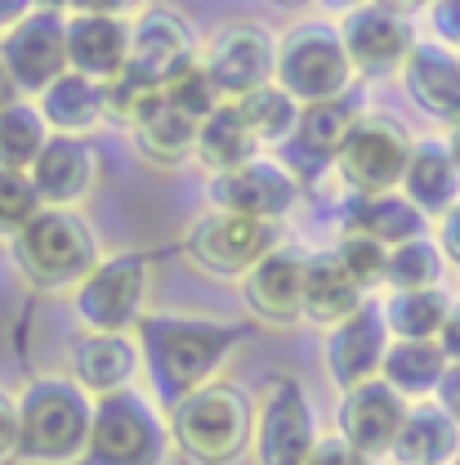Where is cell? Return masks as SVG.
Masks as SVG:
<instances>
[{"label": "cell", "mask_w": 460, "mask_h": 465, "mask_svg": "<svg viewBox=\"0 0 460 465\" xmlns=\"http://www.w3.org/2000/svg\"><path fill=\"white\" fill-rule=\"evenodd\" d=\"M250 336L246 322L220 318H192V313H143L134 327V341L143 353L148 390L161 411L183 403L201 385L220 381V367Z\"/></svg>", "instance_id": "6da1fadb"}, {"label": "cell", "mask_w": 460, "mask_h": 465, "mask_svg": "<svg viewBox=\"0 0 460 465\" xmlns=\"http://www.w3.org/2000/svg\"><path fill=\"white\" fill-rule=\"evenodd\" d=\"M94 430V399L72 376H32L18 390V461L81 465Z\"/></svg>", "instance_id": "7a4b0ae2"}, {"label": "cell", "mask_w": 460, "mask_h": 465, "mask_svg": "<svg viewBox=\"0 0 460 465\" xmlns=\"http://www.w3.org/2000/svg\"><path fill=\"white\" fill-rule=\"evenodd\" d=\"M174 448L192 465H232L255 439V403L232 381H210L166 411Z\"/></svg>", "instance_id": "3957f363"}, {"label": "cell", "mask_w": 460, "mask_h": 465, "mask_svg": "<svg viewBox=\"0 0 460 465\" xmlns=\"http://www.w3.org/2000/svg\"><path fill=\"white\" fill-rule=\"evenodd\" d=\"M14 260L36 291L81 287L99 264V237L81 211L45 206L27 229L14 237Z\"/></svg>", "instance_id": "277c9868"}, {"label": "cell", "mask_w": 460, "mask_h": 465, "mask_svg": "<svg viewBox=\"0 0 460 465\" xmlns=\"http://www.w3.org/2000/svg\"><path fill=\"white\" fill-rule=\"evenodd\" d=\"M174 439L171 420L143 390L94 399V430L81 465H166Z\"/></svg>", "instance_id": "5b68a950"}, {"label": "cell", "mask_w": 460, "mask_h": 465, "mask_svg": "<svg viewBox=\"0 0 460 465\" xmlns=\"http://www.w3.org/2000/svg\"><path fill=\"white\" fill-rule=\"evenodd\" d=\"M353 63L340 41V27L331 23H295L278 41V72L273 81L287 90L299 108L331 104L353 90Z\"/></svg>", "instance_id": "8992f818"}, {"label": "cell", "mask_w": 460, "mask_h": 465, "mask_svg": "<svg viewBox=\"0 0 460 465\" xmlns=\"http://www.w3.org/2000/svg\"><path fill=\"white\" fill-rule=\"evenodd\" d=\"M318 420L304 385L273 371L255 394V465H308L318 448Z\"/></svg>", "instance_id": "52a82bcc"}, {"label": "cell", "mask_w": 460, "mask_h": 465, "mask_svg": "<svg viewBox=\"0 0 460 465\" xmlns=\"http://www.w3.org/2000/svg\"><path fill=\"white\" fill-rule=\"evenodd\" d=\"M148 278H152V260L143 251H121L94 264V273L76 287L72 309L76 322L85 331H134L139 318L148 313Z\"/></svg>", "instance_id": "ba28073f"}, {"label": "cell", "mask_w": 460, "mask_h": 465, "mask_svg": "<svg viewBox=\"0 0 460 465\" xmlns=\"http://www.w3.org/2000/svg\"><path fill=\"white\" fill-rule=\"evenodd\" d=\"M282 246V229L269 220H250V215H229V211H210L201 215L188 237L183 251L197 269L215 273V278H246L264 255H273Z\"/></svg>", "instance_id": "9c48e42d"}, {"label": "cell", "mask_w": 460, "mask_h": 465, "mask_svg": "<svg viewBox=\"0 0 460 465\" xmlns=\"http://www.w3.org/2000/svg\"><path fill=\"white\" fill-rule=\"evenodd\" d=\"M406 162H411V139L403 125L389 116H362L348 134L345 153L336 157V174L345 179L353 197H376L403 188Z\"/></svg>", "instance_id": "30bf717a"}, {"label": "cell", "mask_w": 460, "mask_h": 465, "mask_svg": "<svg viewBox=\"0 0 460 465\" xmlns=\"http://www.w3.org/2000/svg\"><path fill=\"white\" fill-rule=\"evenodd\" d=\"M0 58L9 67L14 90L41 99L63 72H72V63H67V14H54V9L27 14L14 32L0 36Z\"/></svg>", "instance_id": "8fae6325"}, {"label": "cell", "mask_w": 460, "mask_h": 465, "mask_svg": "<svg viewBox=\"0 0 460 465\" xmlns=\"http://www.w3.org/2000/svg\"><path fill=\"white\" fill-rule=\"evenodd\" d=\"M362 116H367V90L362 85H353L348 94L331 99V104H313V108L299 113V125H295L287 157H282L287 171L299 179V188L308 179H318L327 166H336V157L345 153L348 134Z\"/></svg>", "instance_id": "7c38bea8"}, {"label": "cell", "mask_w": 460, "mask_h": 465, "mask_svg": "<svg viewBox=\"0 0 460 465\" xmlns=\"http://www.w3.org/2000/svg\"><path fill=\"white\" fill-rule=\"evenodd\" d=\"M340 41L357 76H385V72H403V63L416 50V27L406 14L380 0H357L340 18Z\"/></svg>", "instance_id": "4fadbf2b"}, {"label": "cell", "mask_w": 460, "mask_h": 465, "mask_svg": "<svg viewBox=\"0 0 460 465\" xmlns=\"http://www.w3.org/2000/svg\"><path fill=\"white\" fill-rule=\"evenodd\" d=\"M206 197H210L215 211L278 224L299 202V179L287 171L282 157H255V162H246V166H237L229 174H210Z\"/></svg>", "instance_id": "5bb4252c"}, {"label": "cell", "mask_w": 460, "mask_h": 465, "mask_svg": "<svg viewBox=\"0 0 460 465\" xmlns=\"http://www.w3.org/2000/svg\"><path fill=\"white\" fill-rule=\"evenodd\" d=\"M201 67L210 72L215 90L224 94V104H237L264 85H273L278 72V41L255 27V23H229L201 54Z\"/></svg>", "instance_id": "9a60e30c"}, {"label": "cell", "mask_w": 460, "mask_h": 465, "mask_svg": "<svg viewBox=\"0 0 460 465\" xmlns=\"http://www.w3.org/2000/svg\"><path fill=\"white\" fill-rule=\"evenodd\" d=\"M394 345L389 327H385V313H380V300H367L353 318H345L340 327L327 331V345H322V362H327V376L331 385L348 394L367 381H380V367H385V353Z\"/></svg>", "instance_id": "2e32d148"}, {"label": "cell", "mask_w": 460, "mask_h": 465, "mask_svg": "<svg viewBox=\"0 0 460 465\" xmlns=\"http://www.w3.org/2000/svg\"><path fill=\"white\" fill-rule=\"evenodd\" d=\"M406 403L403 394L385 381H367L357 390L340 394V411H336V434L345 439L348 448H357L362 457H389L394 443H398V430H403Z\"/></svg>", "instance_id": "e0dca14e"}, {"label": "cell", "mask_w": 460, "mask_h": 465, "mask_svg": "<svg viewBox=\"0 0 460 465\" xmlns=\"http://www.w3.org/2000/svg\"><path fill=\"white\" fill-rule=\"evenodd\" d=\"M143 371V353L134 331H81L72 345V381L90 399H108L121 390H134Z\"/></svg>", "instance_id": "ac0fdd59"}, {"label": "cell", "mask_w": 460, "mask_h": 465, "mask_svg": "<svg viewBox=\"0 0 460 465\" xmlns=\"http://www.w3.org/2000/svg\"><path fill=\"white\" fill-rule=\"evenodd\" d=\"M304 269H308V255L304 251H290L278 246L273 255H264L246 278H241V300L246 309L269 322V327H290L304 318Z\"/></svg>", "instance_id": "d6986e66"}, {"label": "cell", "mask_w": 460, "mask_h": 465, "mask_svg": "<svg viewBox=\"0 0 460 465\" xmlns=\"http://www.w3.org/2000/svg\"><path fill=\"white\" fill-rule=\"evenodd\" d=\"M27 174H32V183H36L41 206L76 211V206L94 193V183H99V153H94L85 139L50 134V143L41 148L36 166Z\"/></svg>", "instance_id": "ffe728a7"}, {"label": "cell", "mask_w": 460, "mask_h": 465, "mask_svg": "<svg viewBox=\"0 0 460 465\" xmlns=\"http://www.w3.org/2000/svg\"><path fill=\"white\" fill-rule=\"evenodd\" d=\"M67 63L72 72L99 85H113L130 63V18L72 14L67 18Z\"/></svg>", "instance_id": "44dd1931"}, {"label": "cell", "mask_w": 460, "mask_h": 465, "mask_svg": "<svg viewBox=\"0 0 460 465\" xmlns=\"http://www.w3.org/2000/svg\"><path fill=\"white\" fill-rule=\"evenodd\" d=\"M406 99L429 113L434 121H456L460 116V54L438 41H416L411 58L403 63Z\"/></svg>", "instance_id": "7402d4cb"}, {"label": "cell", "mask_w": 460, "mask_h": 465, "mask_svg": "<svg viewBox=\"0 0 460 465\" xmlns=\"http://www.w3.org/2000/svg\"><path fill=\"white\" fill-rule=\"evenodd\" d=\"M403 197L425 215L443 220L460 206V166L447 153V139H416L403 174Z\"/></svg>", "instance_id": "603a6c76"}, {"label": "cell", "mask_w": 460, "mask_h": 465, "mask_svg": "<svg viewBox=\"0 0 460 465\" xmlns=\"http://www.w3.org/2000/svg\"><path fill=\"white\" fill-rule=\"evenodd\" d=\"M340 224H345V232L371 237L389 251L416 242V237H429V220L406 202L403 193H376V197H353L348 193L345 206H340Z\"/></svg>", "instance_id": "cb8c5ba5"}, {"label": "cell", "mask_w": 460, "mask_h": 465, "mask_svg": "<svg viewBox=\"0 0 460 465\" xmlns=\"http://www.w3.org/2000/svg\"><path fill=\"white\" fill-rule=\"evenodd\" d=\"M130 134L139 153L157 166H183L188 157H197V121L171 108L161 90L130 116Z\"/></svg>", "instance_id": "d4e9b609"}, {"label": "cell", "mask_w": 460, "mask_h": 465, "mask_svg": "<svg viewBox=\"0 0 460 465\" xmlns=\"http://www.w3.org/2000/svg\"><path fill=\"white\" fill-rule=\"evenodd\" d=\"M367 300H371V295L345 273V264L336 260V251L308 255V269H304V318H308L313 327H322V331L340 327Z\"/></svg>", "instance_id": "484cf974"}, {"label": "cell", "mask_w": 460, "mask_h": 465, "mask_svg": "<svg viewBox=\"0 0 460 465\" xmlns=\"http://www.w3.org/2000/svg\"><path fill=\"white\" fill-rule=\"evenodd\" d=\"M41 116L50 121L54 134H72V139H85L103 116H113L108 108V85L81 76V72H63L54 85L36 99Z\"/></svg>", "instance_id": "4316f807"}, {"label": "cell", "mask_w": 460, "mask_h": 465, "mask_svg": "<svg viewBox=\"0 0 460 465\" xmlns=\"http://www.w3.org/2000/svg\"><path fill=\"white\" fill-rule=\"evenodd\" d=\"M389 457L394 465H456L460 425L438 403H411Z\"/></svg>", "instance_id": "83f0119b"}, {"label": "cell", "mask_w": 460, "mask_h": 465, "mask_svg": "<svg viewBox=\"0 0 460 465\" xmlns=\"http://www.w3.org/2000/svg\"><path fill=\"white\" fill-rule=\"evenodd\" d=\"M447 353L438 349V341H394L385 353L380 381L394 385L406 403H429L447 376Z\"/></svg>", "instance_id": "f1b7e54d"}, {"label": "cell", "mask_w": 460, "mask_h": 465, "mask_svg": "<svg viewBox=\"0 0 460 465\" xmlns=\"http://www.w3.org/2000/svg\"><path fill=\"white\" fill-rule=\"evenodd\" d=\"M259 157V139L246 130L237 104H220L215 113L197 125V162L210 174H229Z\"/></svg>", "instance_id": "f546056e"}, {"label": "cell", "mask_w": 460, "mask_h": 465, "mask_svg": "<svg viewBox=\"0 0 460 465\" xmlns=\"http://www.w3.org/2000/svg\"><path fill=\"white\" fill-rule=\"evenodd\" d=\"M452 295L443 287L434 291H389L380 300V313H385V327L394 341H438L447 313H452Z\"/></svg>", "instance_id": "4dcf8cb0"}, {"label": "cell", "mask_w": 460, "mask_h": 465, "mask_svg": "<svg viewBox=\"0 0 460 465\" xmlns=\"http://www.w3.org/2000/svg\"><path fill=\"white\" fill-rule=\"evenodd\" d=\"M50 121L41 116L36 104L27 99H14L5 113H0V171H32L41 148L50 143Z\"/></svg>", "instance_id": "1f68e13d"}, {"label": "cell", "mask_w": 460, "mask_h": 465, "mask_svg": "<svg viewBox=\"0 0 460 465\" xmlns=\"http://www.w3.org/2000/svg\"><path fill=\"white\" fill-rule=\"evenodd\" d=\"M237 113H241V121H246V130L259 139V148H287L304 108H299L287 90L273 81V85H264V90L237 99Z\"/></svg>", "instance_id": "d6a6232c"}, {"label": "cell", "mask_w": 460, "mask_h": 465, "mask_svg": "<svg viewBox=\"0 0 460 465\" xmlns=\"http://www.w3.org/2000/svg\"><path fill=\"white\" fill-rule=\"evenodd\" d=\"M443 273H447V255L434 237H416L406 246L389 251V291H434L443 287Z\"/></svg>", "instance_id": "836d02e7"}, {"label": "cell", "mask_w": 460, "mask_h": 465, "mask_svg": "<svg viewBox=\"0 0 460 465\" xmlns=\"http://www.w3.org/2000/svg\"><path fill=\"white\" fill-rule=\"evenodd\" d=\"M161 94H166V104H171V108H179L183 116H192L197 125H201L206 116L224 104V94L215 90V81H210V72L201 67V58H197L192 67H183V72L174 76Z\"/></svg>", "instance_id": "e575fe53"}, {"label": "cell", "mask_w": 460, "mask_h": 465, "mask_svg": "<svg viewBox=\"0 0 460 465\" xmlns=\"http://www.w3.org/2000/svg\"><path fill=\"white\" fill-rule=\"evenodd\" d=\"M336 260L345 264V273L367 291V295L376 287H385V278H389V246H380V242H371V237L345 232L340 246H336Z\"/></svg>", "instance_id": "d590c367"}, {"label": "cell", "mask_w": 460, "mask_h": 465, "mask_svg": "<svg viewBox=\"0 0 460 465\" xmlns=\"http://www.w3.org/2000/svg\"><path fill=\"white\" fill-rule=\"evenodd\" d=\"M41 197L27 171H0V237H18L36 215H41Z\"/></svg>", "instance_id": "8d00e7d4"}, {"label": "cell", "mask_w": 460, "mask_h": 465, "mask_svg": "<svg viewBox=\"0 0 460 465\" xmlns=\"http://www.w3.org/2000/svg\"><path fill=\"white\" fill-rule=\"evenodd\" d=\"M429 41L460 54V0H434L429 5Z\"/></svg>", "instance_id": "74e56055"}, {"label": "cell", "mask_w": 460, "mask_h": 465, "mask_svg": "<svg viewBox=\"0 0 460 465\" xmlns=\"http://www.w3.org/2000/svg\"><path fill=\"white\" fill-rule=\"evenodd\" d=\"M308 465H376V461L362 457L357 448H348L340 434H322L318 448H313V457H308Z\"/></svg>", "instance_id": "f35d334b"}, {"label": "cell", "mask_w": 460, "mask_h": 465, "mask_svg": "<svg viewBox=\"0 0 460 465\" xmlns=\"http://www.w3.org/2000/svg\"><path fill=\"white\" fill-rule=\"evenodd\" d=\"M18 461V394L0 390V465Z\"/></svg>", "instance_id": "ab89813d"}, {"label": "cell", "mask_w": 460, "mask_h": 465, "mask_svg": "<svg viewBox=\"0 0 460 465\" xmlns=\"http://www.w3.org/2000/svg\"><path fill=\"white\" fill-rule=\"evenodd\" d=\"M139 9L143 0H72V14H103V18H130Z\"/></svg>", "instance_id": "60d3db41"}, {"label": "cell", "mask_w": 460, "mask_h": 465, "mask_svg": "<svg viewBox=\"0 0 460 465\" xmlns=\"http://www.w3.org/2000/svg\"><path fill=\"white\" fill-rule=\"evenodd\" d=\"M434 403L443 407V411H447V416L460 425V362H452V367H447V376H443V385H438Z\"/></svg>", "instance_id": "b9f144b4"}, {"label": "cell", "mask_w": 460, "mask_h": 465, "mask_svg": "<svg viewBox=\"0 0 460 465\" xmlns=\"http://www.w3.org/2000/svg\"><path fill=\"white\" fill-rule=\"evenodd\" d=\"M438 246H443V255H447L452 264H460V206L438 220Z\"/></svg>", "instance_id": "7bdbcfd3"}, {"label": "cell", "mask_w": 460, "mask_h": 465, "mask_svg": "<svg viewBox=\"0 0 460 465\" xmlns=\"http://www.w3.org/2000/svg\"><path fill=\"white\" fill-rule=\"evenodd\" d=\"M438 349L447 353V362H460V300L452 304V313H447V322L438 331Z\"/></svg>", "instance_id": "ee69618b"}, {"label": "cell", "mask_w": 460, "mask_h": 465, "mask_svg": "<svg viewBox=\"0 0 460 465\" xmlns=\"http://www.w3.org/2000/svg\"><path fill=\"white\" fill-rule=\"evenodd\" d=\"M41 9V0H0V36L5 32H14L27 14H36Z\"/></svg>", "instance_id": "f6af8a7d"}, {"label": "cell", "mask_w": 460, "mask_h": 465, "mask_svg": "<svg viewBox=\"0 0 460 465\" xmlns=\"http://www.w3.org/2000/svg\"><path fill=\"white\" fill-rule=\"evenodd\" d=\"M14 99H18V90H14V81H9V67H5V58H0V113H5Z\"/></svg>", "instance_id": "bcb514c9"}, {"label": "cell", "mask_w": 460, "mask_h": 465, "mask_svg": "<svg viewBox=\"0 0 460 465\" xmlns=\"http://www.w3.org/2000/svg\"><path fill=\"white\" fill-rule=\"evenodd\" d=\"M447 153H452V162L460 166V116L452 121V130H447Z\"/></svg>", "instance_id": "7dc6e473"}, {"label": "cell", "mask_w": 460, "mask_h": 465, "mask_svg": "<svg viewBox=\"0 0 460 465\" xmlns=\"http://www.w3.org/2000/svg\"><path fill=\"white\" fill-rule=\"evenodd\" d=\"M380 5H389V9H398V14H406V9H416V5H434V0H380Z\"/></svg>", "instance_id": "c3c4849f"}, {"label": "cell", "mask_w": 460, "mask_h": 465, "mask_svg": "<svg viewBox=\"0 0 460 465\" xmlns=\"http://www.w3.org/2000/svg\"><path fill=\"white\" fill-rule=\"evenodd\" d=\"M273 5H282V9H304L308 0H273Z\"/></svg>", "instance_id": "681fc988"}, {"label": "cell", "mask_w": 460, "mask_h": 465, "mask_svg": "<svg viewBox=\"0 0 460 465\" xmlns=\"http://www.w3.org/2000/svg\"><path fill=\"white\" fill-rule=\"evenodd\" d=\"M456 465H460V457H456Z\"/></svg>", "instance_id": "f907efd6"}]
</instances>
